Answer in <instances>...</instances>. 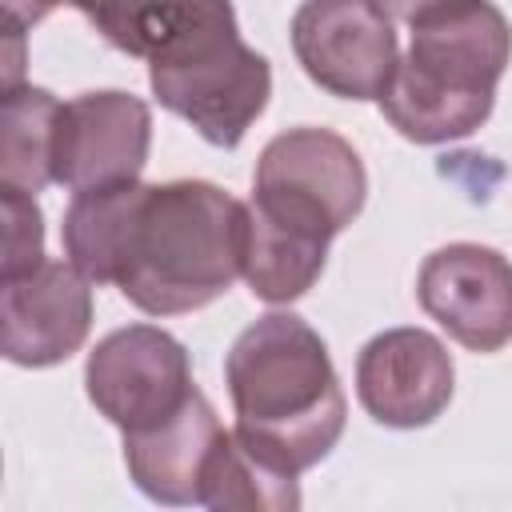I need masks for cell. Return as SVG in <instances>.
Segmentation results:
<instances>
[{"instance_id": "cell-13", "label": "cell", "mask_w": 512, "mask_h": 512, "mask_svg": "<svg viewBox=\"0 0 512 512\" xmlns=\"http://www.w3.org/2000/svg\"><path fill=\"white\" fill-rule=\"evenodd\" d=\"M300 476L276 468L260 452H252L236 428H224L200 484V504L216 512H296L300 508Z\"/></svg>"}, {"instance_id": "cell-17", "label": "cell", "mask_w": 512, "mask_h": 512, "mask_svg": "<svg viewBox=\"0 0 512 512\" xmlns=\"http://www.w3.org/2000/svg\"><path fill=\"white\" fill-rule=\"evenodd\" d=\"M4 276H20L44 260V216L32 192L4 188Z\"/></svg>"}, {"instance_id": "cell-14", "label": "cell", "mask_w": 512, "mask_h": 512, "mask_svg": "<svg viewBox=\"0 0 512 512\" xmlns=\"http://www.w3.org/2000/svg\"><path fill=\"white\" fill-rule=\"evenodd\" d=\"M60 100L48 88H8L0 108V184L40 192L52 184V140Z\"/></svg>"}, {"instance_id": "cell-7", "label": "cell", "mask_w": 512, "mask_h": 512, "mask_svg": "<svg viewBox=\"0 0 512 512\" xmlns=\"http://www.w3.org/2000/svg\"><path fill=\"white\" fill-rule=\"evenodd\" d=\"M288 40L316 88L356 104L380 100L400 64V40L380 0H304Z\"/></svg>"}, {"instance_id": "cell-4", "label": "cell", "mask_w": 512, "mask_h": 512, "mask_svg": "<svg viewBox=\"0 0 512 512\" xmlns=\"http://www.w3.org/2000/svg\"><path fill=\"white\" fill-rule=\"evenodd\" d=\"M148 84L160 108L192 124L200 140L236 148L268 108L272 68L240 40L232 0H220L148 60Z\"/></svg>"}, {"instance_id": "cell-15", "label": "cell", "mask_w": 512, "mask_h": 512, "mask_svg": "<svg viewBox=\"0 0 512 512\" xmlns=\"http://www.w3.org/2000/svg\"><path fill=\"white\" fill-rule=\"evenodd\" d=\"M112 48L152 60L220 0H68Z\"/></svg>"}, {"instance_id": "cell-1", "label": "cell", "mask_w": 512, "mask_h": 512, "mask_svg": "<svg viewBox=\"0 0 512 512\" xmlns=\"http://www.w3.org/2000/svg\"><path fill=\"white\" fill-rule=\"evenodd\" d=\"M60 240L92 284L120 288L148 316H180L244 276L248 204L208 180H128L72 192Z\"/></svg>"}, {"instance_id": "cell-8", "label": "cell", "mask_w": 512, "mask_h": 512, "mask_svg": "<svg viewBox=\"0 0 512 512\" xmlns=\"http://www.w3.org/2000/svg\"><path fill=\"white\" fill-rule=\"evenodd\" d=\"M152 148V112L140 96L104 88L60 104L52 140V184L68 192L140 180Z\"/></svg>"}, {"instance_id": "cell-11", "label": "cell", "mask_w": 512, "mask_h": 512, "mask_svg": "<svg viewBox=\"0 0 512 512\" xmlns=\"http://www.w3.org/2000/svg\"><path fill=\"white\" fill-rule=\"evenodd\" d=\"M452 388V352L424 328L376 332L356 356V400L384 428H428L452 404Z\"/></svg>"}, {"instance_id": "cell-5", "label": "cell", "mask_w": 512, "mask_h": 512, "mask_svg": "<svg viewBox=\"0 0 512 512\" xmlns=\"http://www.w3.org/2000/svg\"><path fill=\"white\" fill-rule=\"evenodd\" d=\"M368 172L360 152L332 128H288L256 160L248 212L276 232L328 248L364 208Z\"/></svg>"}, {"instance_id": "cell-6", "label": "cell", "mask_w": 512, "mask_h": 512, "mask_svg": "<svg viewBox=\"0 0 512 512\" xmlns=\"http://www.w3.org/2000/svg\"><path fill=\"white\" fill-rule=\"evenodd\" d=\"M84 392L108 424L140 432L180 412L200 388L192 380L188 348L172 332L156 324H128L88 352Z\"/></svg>"}, {"instance_id": "cell-9", "label": "cell", "mask_w": 512, "mask_h": 512, "mask_svg": "<svg viewBox=\"0 0 512 512\" xmlns=\"http://www.w3.org/2000/svg\"><path fill=\"white\" fill-rule=\"evenodd\" d=\"M416 300L468 352H500L512 340V260L488 244L460 240L424 256Z\"/></svg>"}, {"instance_id": "cell-16", "label": "cell", "mask_w": 512, "mask_h": 512, "mask_svg": "<svg viewBox=\"0 0 512 512\" xmlns=\"http://www.w3.org/2000/svg\"><path fill=\"white\" fill-rule=\"evenodd\" d=\"M328 248L304 244L288 232L268 228L248 212V244H244V280L256 300L264 304H292L300 300L324 272Z\"/></svg>"}, {"instance_id": "cell-18", "label": "cell", "mask_w": 512, "mask_h": 512, "mask_svg": "<svg viewBox=\"0 0 512 512\" xmlns=\"http://www.w3.org/2000/svg\"><path fill=\"white\" fill-rule=\"evenodd\" d=\"M60 4H68V0H4V28L24 32V28L40 24L48 12H56Z\"/></svg>"}, {"instance_id": "cell-10", "label": "cell", "mask_w": 512, "mask_h": 512, "mask_svg": "<svg viewBox=\"0 0 512 512\" xmlns=\"http://www.w3.org/2000/svg\"><path fill=\"white\" fill-rule=\"evenodd\" d=\"M4 356L16 368H52L76 356L92 332V280L72 260H40L0 280Z\"/></svg>"}, {"instance_id": "cell-2", "label": "cell", "mask_w": 512, "mask_h": 512, "mask_svg": "<svg viewBox=\"0 0 512 512\" xmlns=\"http://www.w3.org/2000/svg\"><path fill=\"white\" fill-rule=\"evenodd\" d=\"M224 384L236 436L292 476L316 468L344 436L348 400L328 344L296 312L256 316L224 356Z\"/></svg>"}, {"instance_id": "cell-19", "label": "cell", "mask_w": 512, "mask_h": 512, "mask_svg": "<svg viewBox=\"0 0 512 512\" xmlns=\"http://www.w3.org/2000/svg\"><path fill=\"white\" fill-rule=\"evenodd\" d=\"M384 8H388V16H396V20H412L420 8H428V4H440V0H380Z\"/></svg>"}, {"instance_id": "cell-12", "label": "cell", "mask_w": 512, "mask_h": 512, "mask_svg": "<svg viewBox=\"0 0 512 512\" xmlns=\"http://www.w3.org/2000/svg\"><path fill=\"white\" fill-rule=\"evenodd\" d=\"M220 432H224V424H220L212 400L204 392H196L168 420L140 428V432H124L128 480L156 504H168V508L200 504L204 468H208V456H212Z\"/></svg>"}, {"instance_id": "cell-3", "label": "cell", "mask_w": 512, "mask_h": 512, "mask_svg": "<svg viewBox=\"0 0 512 512\" xmlns=\"http://www.w3.org/2000/svg\"><path fill=\"white\" fill-rule=\"evenodd\" d=\"M408 52L380 92L384 120L412 144L472 136L512 64V28L492 0H440L408 20Z\"/></svg>"}]
</instances>
